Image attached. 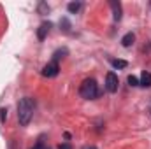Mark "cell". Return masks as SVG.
<instances>
[{"label":"cell","instance_id":"17","mask_svg":"<svg viewBox=\"0 0 151 149\" xmlns=\"http://www.w3.org/2000/svg\"><path fill=\"white\" fill-rule=\"evenodd\" d=\"M86 149H97V148H93V146H91V148H86Z\"/></svg>","mask_w":151,"mask_h":149},{"label":"cell","instance_id":"9","mask_svg":"<svg viewBox=\"0 0 151 149\" xmlns=\"http://www.w3.org/2000/svg\"><path fill=\"white\" fill-rule=\"evenodd\" d=\"M81 5H83L81 2H70V4L67 5V9H69L70 14H77V12L81 11Z\"/></svg>","mask_w":151,"mask_h":149},{"label":"cell","instance_id":"10","mask_svg":"<svg viewBox=\"0 0 151 149\" xmlns=\"http://www.w3.org/2000/svg\"><path fill=\"white\" fill-rule=\"evenodd\" d=\"M63 54H67V49H65V47H63V49L55 51V54H53V62H56V63H58V60H60V58H63Z\"/></svg>","mask_w":151,"mask_h":149},{"label":"cell","instance_id":"3","mask_svg":"<svg viewBox=\"0 0 151 149\" xmlns=\"http://www.w3.org/2000/svg\"><path fill=\"white\" fill-rule=\"evenodd\" d=\"M118 86H119V81H118V75L114 72H109L106 75V90L109 93H116L118 91Z\"/></svg>","mask_w":151,"mask_h":149},{"label":"cell","instance_id":"7","mask_svg":"<svg viewBox=\"0 0 151 149\" xmlns=\"http://www.w3.org/2000/svg\"><path fill=\"white\" fill-rule=\"evenodd\" d=\"M139 86H144V88H151V74L148 70H144L141 74V81H139Z\"/></svg>","mask_w":151,"mask_h":149},{"label":"cell","instance_id":"11","mask_svg":"<svg viewBox=\"0 0 151 149\" xmlns=\"http://www.w3.org/2000/svg\"><path fill=\"white\" fill-rule=\"evenodd\" d=\"M37 11H39V14H47V12H49V5H47L46 2H40L37 5Z\"/></svg>","mask_w":151,"mask_h":149},{"label":"cell","instance_id":"4","mask_svg":"<svg viewBox=\"0 0 151 149\" xmlns=\"http://www.w3.org/2000/svg\"><path fill=\"white\" fill-rule=\"evenodd\" d=\"M60 72V65L56 63V62H49L47 65H44V69H42V75L44 77H56Z\"/></svg>","mask_w":151,"mask_h":149},{"label":"cell","instance_id":"12","mask_svg":"<svg viewBox=\"0 0 151 149\" xmlns=\"http://www.w3.org/2000/svg\"><path fill=\"white\" fill-rule=\"evenodd\" d=\"M128 63L125 62V60H113V67L114 69H125Z\"/></svg>","mask_w":151,"mask_h":149},{"label":"cell","instance_id":"6","mask_svg":"<svg viewBox=\"0 0 151 149\" xmlns=\"http://www.w3.org/2000/svg\"><path fill=\"white\" fill-rule=\"evenodd\" d=\"M49 28H51V23H42V25L39 27V30H37L39 40H44V39H46V35L49 34Z\"/></svg>","mask_w":151,"mask_h":149},{"label":"cell","instance_id":"15","mask_svg":"<svg viewBox=\"0 0 151 149\" xmlns=\"http://www.w3.org/2000/svg\"><path fill=\"white\" fill-rule=\"evenodd\" d=\"M32 149H44V137H40L39 142L35 144V148H32Z\"/></svg>","mask_w":151,"mask_h":149},{"label":"cell","instance_id":"2","mask_svg":"<svg viewBox=\"0 0 151 149\" xmlns=\"http://www.w3.org/2000/svg\"><path fill=\"white\" fill-rule=\"evenodd\" d=\"M79 95H81L83 98H86V100L97 98V97L100 95L97 81H95V79H84L83 84H81V88H79Z\"/></svg>","mask_w":151,"mask_h":149},{"label":"cell","instance_id":"8","mask_svg":"<svg viewBox=\"0 0 151 149\" xmlns=\"http://www.w3.org/2000/svg\"><path fill=\"white\" fill-rule=\"evenodd\" d=\"M134 40H135V35L132 34V32H128V34H125L123 39H121V44L125 46V47H130L132 44H134Z\"/></svg>","mask_w":151,"mask_h":149},{"label":"cell","instance_id":"13","mask_svg":"<svg viewBox=\"0 0 151 149\" xmlns=\"http://www.w3.org/2000/svg\"><path fill=\"white\" fill-rule=\"evenodd\" d=\"M128 84L130 86H139V79L135 75H128Z\"/></svg>","mask_w":151,"mask_h":149},{"label":"cell","instance_id":"14","mask_svg":"<svg viewBox=\"0 0 151 149\" xmlns=\"http://www.w3.org/2000/svg\"><path fill=\"white\" fill-rule=\"evenodd\" d=\"M60 25H63V27H65V28H63L65 32H69V30H70V25H69V21H67V18H63V19L60 21Z\"/></svg>","mask_w":151,"mask_h":149},{"label":"cell","instance_id":"5","mask_svg":"<svg viewBox=\"0 0 151 149\" xmlns=\"http://www.w3.org/2000/svg\"><path fill=\"white\" fill-rule=\"evenodd\" d=\"M109 5H111V9H113V12H114V19H116V21H119V19H121V16H123L121 4H119V2H116V0H111V2H109Z\"/></svg>","mask_w":151,"mask_h":149},{"label":"cell","instance_id":"16","mask_svg":"<svg viewBox=\"0 0 151 149\" xmlns=\"http://www.w3.org/2000/svg\"><path fill=\"white\" fill-rule=\"evenodd\" d=\"M2 121H4V119H5V117H7V111H5V109H2Z\"/></svg>","mask_w":151,"mask_h":149},{"label":"cell","instance_id":"1","mask_svg":"<svg viewBox=\"0 0 151 149\" xmlns=\"http://www.w3.org/2000/svg\"><path fill=\"white\" fill-rule=\"evenodd\" d=\"M32 116H34V102H32V98L25 97L18 104V119H19V125L27 126L30 123Z\"/></svg>","mask_w":151,"mask_h":149}]
</instances>
